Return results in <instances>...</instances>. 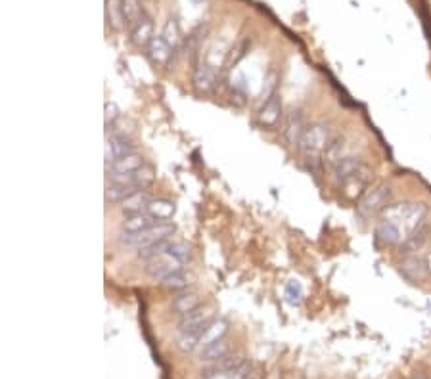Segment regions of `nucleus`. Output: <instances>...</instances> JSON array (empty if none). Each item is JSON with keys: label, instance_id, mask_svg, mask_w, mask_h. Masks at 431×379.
Returning a JSON list of instances; mask_svg holds the SVG:
<instances>
[{"label": "nucleus", "instance_id": "6e6552de", "mask_svg": "<svg viewBox=\"0 0 431 379\" xmlns=\"http://www.w3.org/2000/svg\"><path fill=\"white\" fill-rule=\"evenodd\" d=\"M213 320H215V309L213 307H198V309L192 310L188 314L180 316L178 331H198V333H204Z\"/></svg>", "mask_w": 431, "mask_h": 379}, {"label": "nucleus", "instance_id": "cd10ccee", "mask_svg": "<svg viewBox=\"0 0 431 379\" xmlns=\"http://www.w3.org/2000/svg\"><path fill=\"white\" fill-rule=\"evenodd\" d=\"M345 138L343 136H336V138H332L330 140V144H328V147H326V152L322 154V157H324V163L326 165H330V167H333V165H338V163L345 157Z\"/></svg>", "mask_w": 431, "mask_h": 379}, {"label": "nucleus", "instance_id": "393cba45", "mask_svg": "<svg viewBox=\"0 0 431 379\" xmlns=\"http://www.w3.org/2000/svg\"><path fill=\"white\" fill-rule=\"evenodd\" d=\"M228 352H230V345H228L227 339H219V341H215V343L207 345L204 349H199L198 358L199 362L213 364V362H217V360H220L223 357H227Z\"/></svg>", "mask_w": 431, "mask_h": 379}, {"label": "nucleus", "instance_id": "5701e85b", "mask_svg": "<svg viewBox=\"0 0 431 379\" xmlns=\"http://www.w3.org/2000/svg\"><path fill=\"white\" fill-rule=\"evenodd\" d=\"M152 199H154V197L150 196L146 190H136L133 196H128L127 199L121 204V213H123L125 217L136 215V213H144Z\"/></svg>", "mask_w": 431, "mask_h": 379}, {"label": "nucleus", "instance_id": "bb28decb", "mask_svg": "<svg viewBox=\"0 0 431 379\" xmlns=\"http://www.w3.org/2000/svg\"><path fill=\"white\" fill-rule=\"evenodd\" d=\"M106 21L107 27L114 31H123L127 27L125 25V18H123V6L121 0H106Z\"/></svg>", "mask_w": 431, "mask_h": 379}, {"label": "nucleus", "instance_id": "4c0bfd02", "mask_svg": "<svg viewBox=\"0 0 431 379\" xmlns=\"http://www.w3.org/2000/svg\"><path fill=\"white\" fill-rule=\"evenodd\" d=\"M121 117V112L119 107H117V104L115 102H106V105H104V123H106V126L110 128V126L115 125V121Z\"/></svg>", "mask_w": 431, "mask_h": 379}, {"label": "nucleus", "instance_id": "9d476101", "mask_svg": "<svg viewBox=\"0 0 431 379\" xmlns=\"http://www.w3.org/2000/svg\"><path fill=\"white\" fill-rule=\"evenodd\" d=\"M430 234H431V228L427 222H422L420 226H416L414 230H410L406 236H404V239L401 241V246H399V251H401V255H418V253L422 251L425 246H427V241H430Z\"/></svg>", "mask_w": 431, "mask_h": 379}, {"label": "nucleus", "instance_id": "412c9836", "mask_svg": "<svg viewBox=\"0 0 431 379\" xmlns=\"http://www.w3.org/2000/svg\"><path fill=\"white\" fill-rule=\"evenodd\" d=\"M146 54H148L150 62L154 63V65H167L171 60V54H173V48H171L161 35H157L154 36V41L148 44Z\"/></svg>", "mask_w": 431, "mask_h": 379}, {"label": "nucleus", "instance_id": "a211bd4d", "mask_svg": "<svg viewBox=\"0 0 431 379\" xmlns=\"http://www.w3.org/2000/svg\"><path fill=\"white\" fill-rule=\"evenodd\" d=\"M144 213H148L150 217L156 218L157 222H171V218L175 217V213H177V205L171 199H163V197L156 199L154 197Z\"/></svg>", "mask_w": 431, "mask_h": 379}, {"label": "nucleus", "instance_id": "2f4dec72", "mask_svg": "<svg viewBox=\"0 0 431 379\" xmlns=\"http://www.w3.org/2000/svg\"><path fill=\"white\" fill-rule=\"evenodd\" d=\"M199 337H201V333H198V331H178L177 349L180 352H186V354L198 351Z\"/></svg>", "mask_w": 431, "mask_h": 379}, {"label": "nucleus", "instance_id": "4468645a", "mask_svg": "<svg viewBox=\"0 0 431 379\" xmlns=\"http://www.w3.org/2000/svg\"><path fill=\"white\" fill-rule=\"evenodd\" d=\"M142 167H146L144 163V157H142L138 152H133V154L121 157L114 165L106 167V178H115V176H127L133 175L136 171H140Z\"/></svg>", "mask_w": 431, "mask_h": 379}, {"label": "nucleus", "instance_id": "e433bc0d", "mask_svg": "<svg viewBox=\"0 0 431 379\" xmlns=\"http://www.w3.org/2000/svg\"><path fill=\"white\" fill-rule=\"evenodd\" d=\"M251 370H253V364L249 362L248 358H246L240 366H236L232 372L227 373L225 378L227 379H249L251 378Z\"/></svg>", "mask_w": 431, "mask_h": 379}, {"label": "nucleus", "instance_id": "b1692460", "mask_svg": "<svg viewBox=\"0 0 431 379\" xmlns=\"http://www.w3.org/2000/svg\"><path fill=\"white\" fill-rule=\"evenodd\" d=\"M154 225H157V220L150 217L148 213H136V215L125 217L123 225H121V230L125 234H138V232L148 230Z\"/></svg>", "mask_w": 431, "mask_h": 379}, {"label": "nucleus", "instance_id": "473e14b6", "mask_svg": "<svg viewBox=\"0 0 431 379\" xmlns=\"http://www.w3.org/2000/svg\"><path fill=\"white\" fill-rule=\"evenodd\" d=\"M167 253H169L171 257H175V259H177L180 265H188V262H190V247L186 246L184 241L171 239Z\"/></svg>", "mask_w": 431, "mask_h": 379}, {"label": "nucleus", "instance_id": "ddd939ff", "mask_svg": "<svg viewBox=\"0 0 431 379\" xmlns=\"http://www.w3.org/2000/svg\"><path fill=\"white\" fill-rule=\"evenodd\" d=\"M399 272L409 284H420L427 278L425 260L418 255H404L403 260L399 262Z\"/></svg>", "mask_w": 431, "mask_h": 379}, {"label": "nucleus", "instance_id": "c756f323", "mask_svg": "<svg viewBox=\"0 0 431 379\" xmlns=\"http://www.w3.org/2000/svg\"><path fill=\"white\" fill-rule=\"evenodd\" d=\"M159 284H161V288L169 289L173 293H183V291H188V288H190V280H188V276L184 274V270L171 274V276H167V278L159 281Z\"/></svg>", "mask_w": 431, "mask_h": 379}, {"label": "nucleus", "instance_id": "20e7f679", "mask_svg": "<svg viewBox=\"0 0 431 379\" xmlns=\"http://www.w3.org/2000/svg\"><path fill=\"white\" fill-rule=\"evenodd\" d=\"M391 197H393V192L387 184H378L374 188L368 190L364 197L359 201V215H362V217L382 215L383 211L391 205Z\"/></svg>", "mask_w": 431, "mask_h": 379}, {"label": "nucleus", "instance_id": "1a4fd4ad", "mask_svg": "<svg viewBox=\"0 0 431 379\" xmlns=\"http://www.w3.org/2000/svg\"><path fill=\"white\" fill-rule=\"evenodd\" d=\"M144 270H146V274H148L152 280L161 281L165 280L167 276H171V274L184 270V265H180L175 257H171L169 253H165V255H159L156 259L148 260Z\"/></svg>", "mask_w": 431, "mask_h": 379}, {"label": "nucleus", "instance_id": "423d86ee", "mask_svg": "<svg viewBox=\"0 0 431 379\" xmlns=\"http://www.w3.org/2000/svg\"><path fill=\"white\" fill-rule=\"evenodd\" d=\"M372 178H374V173L364 163L353 178H349L347 182L341 184V194L347 199H351V201H361L364 194L368 192V188H370V184H372Z\"/></svg>", "mask_w": 431, "mask_h": 379}, {"label": "nucleus", "instance_id": "7c9ffc66", "mask_svg": "<svg viewBox=\"0 0 431 379\" xmlns=\"http://www.w3.org/2000/svg\"><path fill=\"white\" fill-rule=\"evenodd\" d=\"M171 239H163V241H157V244H152V246H146V247H140V249H136V259L144 260V262H148V260L156 259V257H159V255H165L167 253V249H169V244Z\"/></svg>", "mask_w": 431, "mask_h": 379}, {"label": "nucleus", "instance_id": "7ed1b4c3", "mask_svg": "<svg viewBox=\"0 0 431 379\" xmlns=\"http://www.w3.org/2000/svg\"><path fill=\"white\" fill-rule=\"evenodd\" d=\"M175 232H177V226L173 225V222H157V225H154L148 230L138 232V234H125L123 232L119 236V244L121 246L140 249V247L152 246V244H157V241H163V239L173 238Z\"/></svg>", "mask_w": 431, "mask_h": 379}, {"label": "nucleus", "instance_id": "6ab92c4d", "mask_svg": "<svg viewBox=\"0 0 431 379\" xmlns=\"http://www.w3.org/2000/svg\"><path fill=\"white\" fill-rule=\"evenodd\" d=\"M154 21L148 15H144L135 27L131 29V42L136 48H148V44L154 41Z\"/></svg>", "mask_w": 431, "mask_h": 379}, {"label": "nucleus", "instance_id": "0eeeda50", "mask_svg": "<svg viewBox=\"0 0 431 379\" xmlns=\"http://www.w3.org/2000/svg\"><path fill=\"white\" fill-rule=\"evenodd\" d=\"M403 226L391 220V218H382L374 230L376 246L387 249V247H399L403 241Z\"/></svg>", "mask_w": 431, "mask_h": 379}, {"label": "nucleus", "instance_id": "9b49d317", "mask_svg": "<svg viewBox=\"0 0 431 379\" xmlns=\"http://www.w3.org/2000/svg\"><path fill=\"white\" fill-rule=\"evenodd\" d=\"M305 128H307V123H305L303 112H301V109H291V112L286 115V119H284V140L288 142L290 146H299Z\"/></svg>", "mask_w": 431, "mask_h": 379}, {"label": "nucleus", "instance_id": "a878e982", "mask_svg": "<svg viewBox=\"0 0 431 379\" xmlns=\"http://www.w3.org/2000/svg\"><path fill=\"white\" fill-rule=\"evenodd\" d=\"M227 333H228L227 320H223V318H215V320L207 326V330L201 333V339H199V349H204V347L215 343V341H219V339H225Z\"/></svg>", "mask_w": 431, "mask_h": 379}, {"label": "nucleus", "instance_id": "aec40b11", "mask_svg": "<svg viewBox=\"0 0 431 379\" xmlns=\"http://www.w3.org/2000/svg\"><path fill=\"white\" fill-rule=\"evenodd\" d=\"M198 307H201V301H199V295L194 293V291H183V293H177L171 301V312L173 314L184 316L196 310Z\"/></svg>", "mask_w": 431, "mask_h": 379}, {"label": "nucleus", "instance_id": "72a5a7b5", "mask_svg": "<svg viewBox=\"0 0 431 379\" xmlns=\"http://www.w3.org/2000/svg\"><path fill=\"white\" fill-rule=\"evenodd\" d=\"M161 36L167 41V44H169L171 48H177V44L180 42V29H178L177 20H173V18L167 20V23L163 25Z\"/></svg>", "mask_w": 431, "mask_h": 379}, {"label": "nucleus", "instance_id": "4be33fe9", "mask_svg": "<svg viewBox=\"0 0 431 379\" xmlns=\"http://www.w3.org/2000/svg\"><path fill=\"white\" fill-rule=\"evenodd\" d=\"M136 192L135 186L123 182H114V180H107V186L104 190V199L107 205H121L128 196H133Z\"/></svg>", "mask_w": 431, "mask_h": 379}, {"label": "nucleus", "instance_id": "58836bf2", "mask_svg": "<svg viewBox=\"0 0 431 379\" xmlns=\"http://www.w3.org/2000/svg\"><path fill=\"white\" fill-rule=\"evenodd\" d=\"M425 270H427V278H431V249L427 253H425Z\"/></svg>", "mask_w": 431, "mask_h": 379}, {"label": "nucleus", "instance_id": "c9c22d12", "mask_svg": "<svg viewBox=\"0 0 431 379\" xmlns=\"http://www.w3.org/2000/svg\"><path fill=\"white\" fill-rule=\"evenodd\" d=\"M284 297H286V301L290 302L291 307H299L301 301H303V288H301V284L297 280L288 281V286L284 289Z\"/></svg>", "mask_w": 431, "mask_h": 379}, {"label": "nucleus", "instance_id": "39448f33", "mask_svg": "<svg viewBox=\"0 0 431 379\" xmlns=\"http://www.w3.org/2000/svg\"><path fill=\"white\" fill-rule=\"evenodd\" d=\"M133 152H136V144L128 138L127 134L117 133L112 136L107 134L106 144H104V163H106V167H110L117 159L133 154Z\"/></svg>", "mask_w": 431, "mask_h": 379}, {"label": "nucleus", "instance_id": "c85d7f7f", "mask_svg": "<svg viewBox=\"0 0 431 379\" xmlns=\"http://www.w3.org/2000/svg\"><path fill=\"white\" fill-rule=\"evenodd\" d=\"M121 6H123V18H125V25L127 29L135 27L136 23L144 18V12H142L140 0H121Z\"/></svg>", "mask_w": 431, "mask_h": 379}, {"label": "nucleus", "instance_id": "dca6fc26", "mask_svg": "<svg viewBox=\"0 0 431 379\" xmlns=\"http://www.w3.org/2000/svg\"><path fill=\"white\" fill-rule=\"evenodd\" d=\"M362 165H364V161H362L361 157L345 155V157H343L338 165H333L332 167L333 180H336L338 184L347 182L349 178H353V176L359 173V168H361Z\"/></svg>", "mask_w": 431, "mask_h": 379}, {"label": "nucleus", "instance_id": "f3484780", "mask_svg": "<svg viewBox=\"0 0 431 379\" xmlns=\"http://www.w3.org/2000/svg\"><path fill=\"white\" fill-rule=\"evenodd\" d=\"M217 84V69L209 62L199 63L194 69V86L198 92H211Z\"/></svg>", "mask_w": 431, "mask_h": 379}, {"label": "nucleus", "instance_id": "f257e3e1", "mask_svg": "<svg viewBox=\"0 0 431 379\" xmlns=\"http://www.w3.org/2000/svg\"><path fill=\"white\" fill-rule=\"evenodd\" d=\"M430 213V207L425 204H414V201H403V204H391L383 211V218H391L406 230H414L416 226L425 222Z\"/></svg>", "mask_w": 431, "mask_h": 379}, {"label": "nucleus", "instance_id": "f03ea898", "mask_svg": "<svg viewBox=\"0 0 431 379\" xmlns=\"http://www.w3.org/2000/svg\"><path fill=\"white\" fill-rule=\"evenodd\" d=\"M330 140H332L330 125L322 123V121H317V123L307 125L303 136H301V142H299V149L307 157H320L326 152Z\"/></svg>", "mask_w": 431, "mask_h": 379}, {"label": "nucleus", "instance_id": "ea45409f", "mask_svg": "<svg viewBox=\"0 0 431 379\" xmlns=\"http://www.w3.org/2000/svg\"><path fill=\"white\" fill-rule=\"evenodd\" d=\"M412 379H430V378H427V375H424V373H416V375H414Z\"/></svg>", "mask_w": 431, "mask_h": 379}, {"label": "nucleus", "instance_id": "f704fd0d", "mask_svg": "<svg viewBox=\"0 0 431 379\" xmlns=\"http://www.w3.org/2000/svg\"><path fill=\"white\" fill-rule=\"evenodd\" d=\"M278 83H280V73H278L276 69H270L269 75L265 77V83H263V88H261L263 102H265V100H269L270 96H274L276 92H278Z\"/></svg>", "mask_w": 431, "mask_h": 379}, {"label": "nucleus", "instance_id": "2eb2a0df", "mask_svg": "<svg viewBox=\"0 0 431 379\" xmlns=\"http://www.w3.org/2000/svg\"><path fill=\"white\" fill-rule=\"evenodd\" d=\"M244 360H246V358L241 357L240 352H236V354H234V352H228L227 357H223L220 360H217V362L207 366L204 372H201V379H213L215 375H227V373L232 372L236 366H240Z\"/></svg>", "mask_w": 431, "mask_h": 379}, {"label": "nucleus", "instance_id": "f8f14e48", "mask_svg": "<svg viewBox=\"0 0 431 379\" xmlns=\"http://www.w3.org/2000/svg\"><path fill=\"white\" fill-rule=\"evenodd\" d=\"M280 119H282V98L276 92L274 96H270L269 100L263 102L259 113H257V121H259V125L270 131L280 123Z\"/></svg>", "mask_w": 431, "mask_h": 379}]
</instances>
